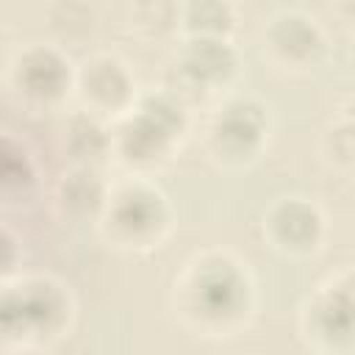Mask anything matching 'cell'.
<instances>
[{
  "label": "cell",
  "instance_id": "cell-1",
  "mask_svg": "<svg viewBox=\"0 0 355 355\" xmlns=\"http://www.w3.org/2000/svg\"><path fill=\"white\" fill-rule=\"evenodd\" d=\"M169 311L194 336L233 338L258 313V283L230 250L205 247L189 255L172 277Z\"/></svg>",
  "mask_w": 355,
  "mask_h": 355
},
{
  "label": "cell",
  "instance_id": "cell-2",
  "mask_svg": "<svg viewBox=\"0 0 355 355\" xmlns=\"http://www.w3.org/2000/svg\"><path fill=\"white\" fill-rule=\"evenodd\" d=\"M189 130L191 108L166 86L147 89L111 125V158L136 178H153L175 158Z\"/></svg>",
  "mask_w": 355,
  "mask_h": 355
},
{
  "label": "cell",
  "instance_id": "cell-3",
  "mask_svg": "<svg viewBox=\"0 0 355 355\" xmlns=\"http://www.w3.org/2000/svg\"><path fill=\"white\" fill-rule=\"evenodd\" d=\"M78 302L53 275H17L3 280V349H47L69 336Z\"/></svg>",
  "mask_w": 355,
  "mask_h": 355
},
{
  "label": "cell",
  "instance_id": "cell-4",
  "mask_svg": "<svg viewBox=\"0 0 355 355\" xmlns=\"http://www.w3.org/2000/svg\"><path fill=\"white\" fill-rule=\"evenodd\" d=\"M97 236L119 252H153L175 227V211L153 178H125L111 186L108 202L97 219Z\"/></svg>",
  "mask_w": 355,
  "mask_h": 355
},
{
  "label": "cell",
  "instance_id": "cell-5",
  "mask_svg": "<svg viewBox=\"0 0 355 355\" xmlns=\"http://www.w3.org/2000/svg\"><path fill=\"white\" fill-rule=\"evenodd\" d=\"M272 111L252 94H227L214 105L202 128L208 161L225 172L250 169L269 147Z\"/></svg>",
  "mask_w": 355,
  "mask_h": 355
},
{
  "label": "cell",
  "instance_id": "cell-6",
  "mask_svg": "<svg viewBox=\"0 0 355 355\" xmlns=\"http://www.w3.org/2000/svg\"><path fill=\"white\" fill-rule=\"evenodd\" d=\"M241 75V58L233 39H178L166 64L164 86L189 108L225 100Z\"/></svg>",
  "mask_w": 355,
  "mask_h": 355
},
{
  "label": "cell",
  "instance_id": "cell-7",
  "mask_svg": "<svg viewBox=\"0 0 355 355\" xmlns=\"http://www.w3.org/2000/svg\"><path fill=\"white\" fill-rule=\"evenodd\" d=\"M300 336L316 355H355V266L327 275L300 302Z\"/></svg>",
  "mask_w": 355,
  "mask_h": 355
},
{
  "label": "cell",
  "instance_id": "cell-8",
  "mask_svg": "<svg viewBox=\"0 0 355 355\" xmlns=\"http://www.w3.org/2000/svg\"><path fill=\"white\" fill-rule=\"evenodd\" d=\"M263 61L288 78L319 72L330 55V42L316 17L302 8H277L261 25Z\"/></svg>",
  "mask_w": 355,
  "mask_h": 355
},
{
  "label": "cell",
  "instance_id": "cell-9",
  "mask_svg": "<svg viewBox=\"0 0 355 355\" xmlns=\"http://www.w3.org/2000/svg\"><path fill=\"white\" fill-rule=\"evenodd\" d=\"M8 92L31 111H55L75 94V67L58 44L31 42L8 61Z\"/></svg>",
  "mask_w": 355,
  "mask_h": 355
},
{
  "label": "cell",
  "instance_id": "cell-10",
  "mask_svg": "<svg viewBox=\"0 0 355 355\" xmlns=\"http://www.w3.org/2000/svg\"><path fill=\"white\" fill-rule=\"evenodd\" d=\"M258 236L272 252L305 261L322 252L327 239V219L319 202H313L311 197L283 194L263 208Z\"/></svg>",
  "mask_w": 355,
  "mask_h": 355
},
{
  "label": "cell",
  "instance_id": "cell-11",
  "mask_svg": "<svg viewBox=\"0 0 355 355\" xmlns=\"http://www.w3.org/2000/svg\"><path fill=\"white\" fill-rule=\"evenodd\" d=\"M136 75L114 53H92L75 67V100L78 111H86L108 125L122 119L139 100Z\"/></svg>",
  "mask_w": 355,
  "mask_h": 355
},
{
  "label": "cell",
  "instance_id": "cell-12",
  "mask_svg": "<svg viewBox=\"0 0 355 355\" xmlns=\"http://www.w3.org/2000/svg\"><path fill=\"white\" fill-rule=\"evenodd\" d=\"M111 186L114 183L97 166H69L58 178L53 200H55V208L64 219L97 225V219L108 202Z\"/></svg>",
  "mask_w": 355,
  "mask_h": 355
},
{
  "label": "cell",
  "instance_id": "cell-13",
  "mask_svg": "<svg viewBox=\"0 0 355 355\" xmlns=\"http://www.w3.org/2000/svg\"><path fill=\"white\" fill-rule=\"evenodd\" d=\"M61 147L69 166L103 169V164L111 158V125L86 111H72L61 130Z\"/></svg>",
  "mask_w": 355,
  "mask_h": 355
},
{
  "label": "cell",
  "instance_id": "cell-14",
  "mask_svg": "<svg viewBox=\"0 0 355 355\" xmlns=\"http://www.w3.org/2000/svg\"><path fill=\"white\" fill-rule=\"evenodd\" d=\"M236 6L225 0H194L178 8V39H233Z\"/></svg>",
  "mask_w": 355,
  "mask_h": 355
},
{
  "label": "cell",
  "instance_id": "cell-15",
  "mask_svg": "<svg viewBox=\"0 0 355 355\" xmlns=\"http://www.w3.org/2000/svg\"><path fill=\"white\" fill-rule=\"evenodd\" d=\"M0 183H3V202H6V208H11L17 197H31V191L36 189L33 158L8 133L3 136V150H0Z\"/></svg>",
  "mask_w": 355,
  "mask_h": 355
},
{
  "label": "cell",
  "instance_id": "cell-16",
  "mask_svg": "<svg viewBox=\"0 0 355 355\" xmlns=\"http://www.w3.org/2000/svg\"><path fill=\"white\" fill-rule=\"evenodd\" d=\"M178 8L180 3H139L130 8L128 28L144 42L178 33Z\"/></svg>",
  "mask_w": 355,
  "mask_h": 355
},
{
  "label": "cell",
  "instance_id": "cell-17",
  "mask_svg": "<svg viewBox=\"0 0 355 355\" xmlns=\"http://www.w3.org/2000/svg\"><path fill=\"white\" fill-rule=\"evenodd\" d=\"M322 155L324 161L347 175H355V122L338 116L322 133Z\"/></svg>",
  "mask_w": 355,
  "mask_h": 355
},
{
  "label": "cell",
  "instance_id": "cell-18",
  "mask_svg": "<svg viewBox=\"0 0 355 355\" xmlns=\"http://www.w3.org/2000/svg\"><path fill=\"white\" fill-rule=\"evenodd\" d=\"M341 14H347V22H349V47L355 53V3H347V6H338Z\"/></svg>",
  "mask_w": 355,
  "mask_h": 355
},
{
  "label": "cell",
  "instance_id": "cell-19",
  "mask_svg": "<svg viewBox=\"0 0 355 355\" xmlns=\"http://www.w3.org/2000/svg\"><path fill=\"white\" fill-rule=\"evenodd\" d=\"M338 116H344V119H349V122H355V92L341 103V111H338Z\"/></svg>",
  "mask_w": 355,
  "mask_h": 355
}]
</instances>
